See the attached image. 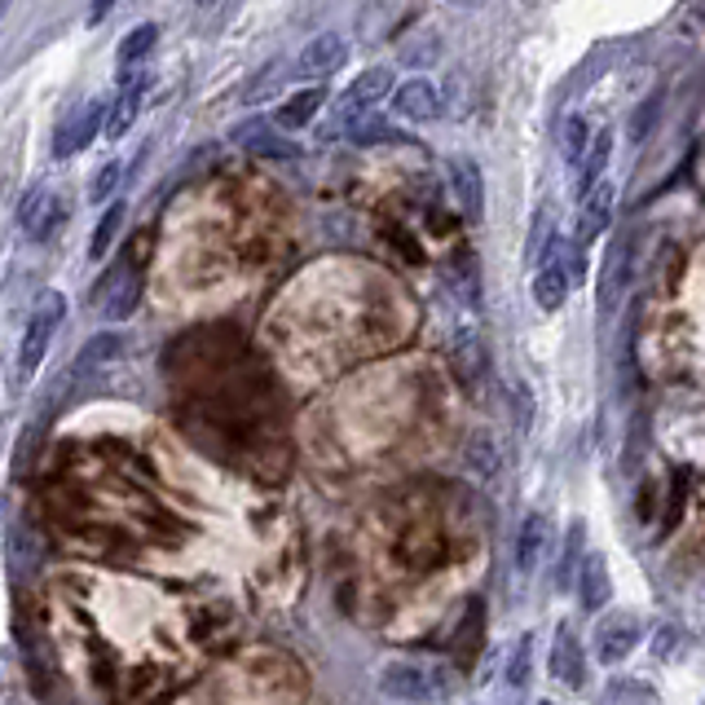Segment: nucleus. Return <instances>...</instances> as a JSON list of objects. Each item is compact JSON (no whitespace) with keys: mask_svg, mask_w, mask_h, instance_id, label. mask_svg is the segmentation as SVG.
<instances>
[{"mask_svg":"<svg viewBox=\"0 0 705 705\" xmlns=\"http://www.w3.org/2000/svg\"><path fill=\"white\" fill-rule=\"evenodd\" d=\"M609 159H613V129H596L592 146H586V155L577 164V194H586L596 181L609 177Z\"/></svg>","mask_w":705,"mask_h":705,"instance_id":"f3484780","label":"nucleus"},{"mask_svg":"<svg viewBox=\"0 0 705 705\" xmlns=\"http://www.w3.org/2000/svg\"><path fill=\"white\" fill-rule=\"evenodd\" d=\"M120 172H124L120 164H106V168H101V172L93 177V186H88V199H93V203H106V199L115 194V186H120Z\"/></svg>","mask_w":705,"mask_h":705,"instance_id":"bb28decb","label":"nucleus"},{"mask_svg":"<svg viewBox=\"0 0 705 705\" xmlns=\"http://www.w3.org/2000/svg\"><path fill=\"white\" fill-rule=\"evenodd\" d=\"M551 674L564 683V688H582L586 683V657H582V644L569 626L555 631V644H551Z\"/></svg>","mask_w":705,"mask_h":705,"instance_id":"ddd939ff","label":"nucleus"},{"mask_svg":"<svg viewBox=\"0 0 705 705\" xmlns=\"http://www.w3.org/2000/svg\"><path fill=\"white\" fill-rule=\"evenodd\" d=\"M142 97H146V75H124L120 93H115V101H106V138H124L133 129V120L142 115Z\"/></svg>","mask_w":705,"mask_h":705,"instance_id":"f8f14e48","label":"nucleus"},{"mask_svg":"<svg viewBox=\"0 0 705 705\" xmlns=\"http://www.w3.org/2000/svg\"><path fill=\"white\" fill-rule=\"evenodd\" d=\"M110 10H115V0H93V5H88V14H84V23H88V27H97V23H101V19L110 14Z\"/></svg>","mask_w":705,"mask_h":705,"instance_id":"c756f323","label":"nucleus"},{"mask_svg":"<svg viewBox=\"0 0 705 705\" xmlns=\"http://www.w3.org/2000/svg\"><path fill=\"white\" fill-rule=\"evenodd\" d=\"M155 40H159V27H155V23H142V27H133V32L120 40V49H115V58H120V67L142 62V58L155 49Z\"/></svg>","mask_w":705,"mask_h":705,"instance_id":"4be33fe9","label":"nucleus"},{"mask_svg":"<svg viewBox=\"0 0 705 705\" xmlns=\"http://www.w3.org/2000/svg\"><path fill=\"white\" fill-rule=\"evenodd\" d=\"M344 58H348L344 36H339V32H322V36H313V40L300 49L296 75H304V80H326V75H335V71L344 67Z\"/></svg>","mask_w":705,"mask_h":705,"instance_id":"1a4fd4ad","label":"nucleus"},{"mask_svg":"<svg viewBox=\"0 0 705 705\" xmlns=\"http://www.w3.org/2000/svg\"><path fill=\"white\" fill-rule=\"evenodd\" d=\"M380 688L397 701H432L445 692V679H441V666H428V661H389L380 670Z\"/></svg>","mask_w":705,"mask_h":705,"instance_id":"7ed1b4c3","label":"nucleus"},{"mask_svg":"<svg viewBox=\"0 0 705 705\" xmlns=\"http://www.w3.org/2000/svg\"><path fill=\"white\" fill-rule=\"evenodd\" d=\"M674 644H679V635H674V631L666 626V631L657 635V657H670V648H674Z\"/></svg>","mask_w":705,"mask_h":705,"instance_id":"7c9ffc66","label":"nucleus"},{"mask_svg":"<svg viewBox=\"0 0 705 705\" xmlns=\"http://www.w3.org/2000/svg\"><path fill=\"white\" fill-rule=\"evenodd\" d=\"M538 274H534V304L542 313H555L564 300H569V270L560 265V239L547 243V252L538 256Z\"/></svg>","mask_w":705,"mask_h":705,"instance_id":"9d476101","label":"nucleus"},{"mask_svg":"<svg viewBox=\"0 0 705 705\" xmlns=\"http://www.w3.org/2000/svg\"><path fill=\"white\" fill-rule=\"evenodd\" d=\"M586 146H592V124H586L582 115H569V120H564V142H560L564 159L577 168V164H582V155H586Z\"/></svg>","mask_w":705,"mask_h":705,"instance_id":"393cba45","label":"nucleus"},{"mask_svg":"<svg viewBox=\"0 0 705 705\" xmlns=\"http://www.w3.org/2000/svg\"><path fill=\"white\" fill-rule=\"evenodd\" d=\"M278 84H283V67H265V75H261V80L252 84V93H248V101H261V97H265V93H274Z\"/></svg>","mask_w":705,"mask_h":705,"instance_id":"cd10ccee","label":"nucleus"},{"mask_svg":"<svg viewBox=\"0 0 705 705\" xmlns=\"http://www.w3.org/2000/svg\"><path fill=\"white\" fill-rule=\"evenodd\" d=\"M640 640H644V622L635 613H609L596 626V657L605 666H618L640 648Z\"/></svg>","mask_w":705,"mask_h":705,"instance_id":"39448f33","label":"nucleus"},{"mask_svg":"<svg viewBox=\"0 0 705 705\" xmlns=\"http://www.w3.org/2000/svg\"><path fill=\"white\" fill-rule=\"evenodd\" d=\"M58 220H62V203H58V194L53 190H32L27 199H23V207H19V225H23V234L32 243H45L49 234L58 229Z\"/></svg>","mask_w":705,"mask_h":705,"instance_id":"9b49d317","label":"nucleus"},{"mask_svg":"<svg viewBox=\"0 0 705 705\" xmlns=\"http://www.w3.org/2000/svg\"><path fill=\"white\" fill-rule=\"evenodd\" d=\"M389 93H393V71H389V67H371V71H362L358 80H352V84L344 88V97H339V115L352 124L358 115H371Z\"/></svg>","mask_w":705,"mask_h":705,"instance_id":"0eeeda50","label":"nucleus"},{"mask_svg":"<svg viewBox=\"0 0 705 705\" xmlns=\"http://www.w3.org/2000/svg\"><path fill=\"white\" fill-rule=\"evenodd\" d=\"M674 36L696 45L705 36V0H683L679 14H674Z\"/></svg>","mask_w":705,"mask_h":705,"instance_id":"b1692460","label":"nucleus"},{"mask_svg":"<svg viewBox=\"0 0 705 705\" xmlns=\"http://www.w3.org/2000/svg\"><path fill=\"white\" fill-rule=\"evenodd\" d=\"M467 463H473L481 477L499 473V445H494V437H490V432H477L473 441H467Z\"/></svg>","mask_w":705,"mask_h":705,"instance_id":"a878e982","label":"nucleus"},{"mask_svg":"<svg viewBox=\"0 0 705 705\" xmlns=\"http://www.w3.org/2000/svg\"><path fill=\"white\" fill-rule=\"evenodd\" d=\"M626 283H631V239H622V243L609 252V261H605V278H600V313H605V318L618 309Z\"/></svg>","mask_w":705,"mask_h":705,"instance_id":"2eb2a0df","label":"nucleus"},{"mask_svg":"<svg viewBox=\"0 0 705 705\" xmlns=\"http://www.w3.org/2000/svg\"><path fill=\"white\" fill-rule=\"evenodd\" d=\"M613 203H618V186H613V177L596 181L592 190L582 194V207H577V243H582V248H586V243H596L600 234L609 229V220H613Z\"/></svg>","mask_w":705,"mask_h":705,"instance_id":"423d86ee","label":"nucleus"},{"mask_svg":"<svg viewBox=\"0 0 705 705\" xmlns=\"http://www.w3.org/2000/svg\"><path fill=\"white\" fill-rule=\"evenodd\" d=\"M348 138H352V146H384V142H402V133L384 120V115H358V120L348 124Z\"/></svg>","mask_w":705,"mask_h":705,"instance_id":"aec40b11","label":"nucleus"},{"mask_svg":"<svg viewBox=\"0 0 705 705\" xmlns=\"http://www.w3.org/2000/svg\"><path fill=\"white\" fill-rule=\"evenodd\" d=\"M62 318H67L62 291H40V300H36V309H32V318H27L23 344H19V380H32V375L40 371L45 352H49V339H53V331L62 326Z\"/></svg>","mask_w":705,"mask_h":705,"instance_id":"f257e3e1","label":"nucleus"},{"mask_svg":"<svg viewBox=\"0 0 705 705\" xmlns=\"http://www.w3.org/2000/svg\"><path fill=\"white\" fill-rule=\"evenodd\" d=\"M450 186H454V199L463 207L467 220H477L481 207H486V190H481V168L473 159H454L450 164Z\"/></svg>","mask_w":705,"mask_h":705,"instance_id":"dca6fc26","label":"nucleus"},{"mask_svg":"<svg viewBox=\"0 0 705 705\" xmlns=\"http://www.w3.org/2000/svg\"><path fill=\"white\" fill-rule=\"evenodd\" d=\"M393 115H397V120H410V124H432V120H441V93H437V84L423 80V75L397 84V88H393Z\"/></svg>","mask_w":705,"mask_h":705,"instance_id":"6e6552de","label":"nucleus"},{"mask_svg":"<svg viewBox=\"0 0 705 705\" xmlns=\"http://www.w3.org/2000/svg\"><path fill=\"white\" fill-rule=\"evenodd\" d=\"M97 133H106V101L101 97H88V101H80L67 120H62V129H58V142H53V155L58 159H71V155H80L88 142H97Z\"/></svg>","mask_w":705,"mask_h":705,"instance_id":"20e7f679","label":"nucleus"},{"mask_svg":"<svg viewBox=\"0 0 705 705\" xmlns=\"http://www.w3.org/2000/svg\"><path fill=\"white\" fill-rule=\"evenodd\" d=\"M609 592H613V582H609V560L600 551H592L582 560L577 569V596H582V609H605L609 605Z\"/></svg>","mask_w":705,"mask_h":705,"instance_id":"4468645a","label":"nucleus"},{"mask_svg":"<svg viewBox=\"0 0 705 705\" xmlns=\"http://www.w3.org/2000/svg\"><path fill=\"white\" fill-rule=\"evenodd\" d=\"M120 348H124L120 335H97V339H88V344L80 348V358H75V371H97V367H106Z\"/></svg>","mask_w":705,"mask_h":705,"instance_id":"5701e85b","label":"nucleus"},{"mask_svg":"<svg viewBox=\"0 0 705 705\" xmlns=\"http://www.w3.org/2000/svg\"><path fill=\"white\" fill-rule=\"evenodd\" d=\"M538 705H555V701H538Z\"/></svg>","mask_w":705,"mask_h":705,"instance_id":"473e14b6","label":"nucleus"},{"mask_svg":"<svg viewBox=\"0 0 705 705\" xmlns=\"http://www.w3.org/2000/svg\"><path fill=\"white\" fill-rule=\"evenodd\" d=\"M120 220H124V203H110V207L101 212V220H97V229H93V239H88V256H93V261H101V256L110 252L115 234H120Z\"/></svg>","mask_w":705,"mask_h":705,"instance_id":"412c9836","label":"nucleus"},{"mask_svg":"<svg viewBox=\"0 0 705 705\" xmlns=\"http://www.w3.org/2000/svg\"><path fill=\"white\" fill-rule=\"evenodd\" d=\"M194 5H212V0H194Z\"/></svg>","mask_w":705,"mask_h":705,"instance_id":"2f4dec72","label":"nucleus"},{"mask_svg":"<svg viewBox=\"0 0 705 705\" xmlns=\"http://www.w3.org/2000/svg\"><path fill=\"white\" fill-rule=\"evenodd\" d=\"M547 538H551V525H547V516H525V525H521V538H516V564H521V573H534L538 569V560H542V551H547Z\"/></svg>","mask_w":705,"mask_h":705,"instance_id":"6ab92c4d","label":"nucleus"},{"mask_svg":"<svg viewBox=\"0 0 705 705\" xmlns=\"http://www.w3.org/2000/svg\"><path fill=\"white\" fill-rule=\"evenodd\" d=\"M138 296H142V274L133 270V261H124V265L106 270V278L93 287L88 304H93L106 322H124V318H133Z\"/></svg>","mask_w":705,"mask_h":705,"instance_id":"f03ea898","label":"nucleus"},{"mask_svg":"<svg viewBox=\"0 0 705 705\" xmlns=\"http://www.w3.org/2000/svg\"><path fill=\"white\" fill-rule=\"evenodd\" d=\"M525 679H529V640L521 644V653H516V661H512V683L525 688Z\"/></svg>","mask_w":705,"mask_h":705,"instance_id":"c85d7f7f","label":"nucleus"},{"mask_svg":"<svg viewBox=\"0 0 705 705\" xmlns=\"http://www.w3.org/2000/svg\"><path fill=\"white\" fill-rule=\"evenodd\" d=\"M322 101H326L322 88H300V93H291V97L274 110V124H278V129H309V120L322 110Z\"/></svg>","mask_w":705,"mask_h":705,"instance_id":"a211bd4d","label":"nucleus"}]
</instances>
